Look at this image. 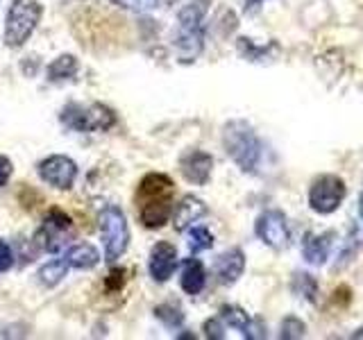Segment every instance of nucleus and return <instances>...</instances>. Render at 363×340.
I'll return each instance as SVG.
<instances>
[{
	"label": "nucleus",
	"instance_id": "nucleus-4",
	"mask_svg": "<svg viewBox=\"0 0 363 340\" xmlns=\"http://www.w3.org/2000/svg\"><path fill=\"white\" fill-rule=\"evenodd\" d=\"M60 118L66 128L77 132H107L116 125L113 111L107 105H100V102H91V105L71 102L62 109Z\"/></svg>",
	"mask_w": 363,
	"mask_h": 340
},
{
	"label": "nucleus",
	"instance_id": "nucleus-3",
	"mask_svg": "<svg viewBox=\"0 0 363 340\" xmlns=\"http://www.w3.org/2000/svg\"><path fill=\"white\" fill-rule=\"evenodd\" d=\"M207 7H209V0H193L191 5H186L179 11L175 45H177L182 62H193L202 52V45H204L202 21H204V14H207Z\"/></svg>",
	"mask_w": 363,
	"mask_h": 340
},
{
	"label": "nucleus",
	"instance_id": "nucleus-31",
	"mask_svg": "<svg viewBox=\"0 0 363 340\" xmlns=\"http://www.w3.org/2000/svg\"><path fill=\"white\" fill-rule=\"evenodd\" d=\"M359 213H361V220H363V193H361V198H359Z\"/></svg>",
	"mask_w": 363,
	"mask_h": 340
},
{
	"label": "nucleus",
	"instance_id": "nucleus-10",
	"mask_svg": "<svg viewBox=\"0 0 363 340\" xmlns=\"http://www.w3.org/2000/svg\"><path fill=\"white\" fill-rule=\"evenodd\" d=\"M39 177L52 188L68 191L75 184L77 166H75L73 159H68L64 154H52L39 164Z\"/></svg>",
	"mask_w": 363,
	"mask_h": 340
},
{
	"label": "nucleus",
	"instance_id": "nucleus-9",
	"mask_svg": "<svg viewBox=\"0 0 363 340\" xmlns=\"http://www.w3.org/2000/svg\"><path fill=\"white\" fill-rule=\"evenodd\" d=\"M255 232H257V236L261 238V241H264L272 249L289 247V241H291L289 222H286V215H284L281 211H277V209H270V211L261 213L257 218Z\"/></svg>",
	"mask_w": 363,
	"mask_h": 340
},
{
	"label": "nucleus",
	"instance_id": "nucleus-14",
	"mask_svg": "<svg viewBox=\"0 0 363 340\" xmlns=\"http://www.w3.org/2000/svg\"><path fill=\"white\" fill-rule=\"evenodd\" d=\"M207 213V207H204V202L198 200L196 196H186L182 198V202L177 204V209L173 213V222H175V230L177 232H184L193 222H198L202 215Z\"/></svg>",
	"mask_w": 363,
	"mask_h": 340
},
{
	"label": "nucleus",
	"instance_id": "nucleus-29",
	"mask_svg": "<svg viewBox=\"0 0 363 340\" xmlns=\"http://www.w3.org/2000/svg\"><path fill=\"white\" fill-rule=\"evenodd\" d=\"M125 270H113L111 275H109V279H107V286L109 288H121L123 286V281H125Z\"/></svg>",
	"mask_w": 363,
	"mask_h": 340
},
{
	"label": "nucleus",
	"instance_id": "nucleus-22",
	"mask_svg": "<svg viewBox=\"0 0 363 340\" xmlns=\"http://www.w3.org/2000/svg\"><path fill=\"white\" fill-rule=\"evenodd\" d=\"M213 245V236L207 227H193L189 232V249L191 254H198V252H204V249H209Z\"/></svg>",
	"mask_w": 363,
	"mask_h": 340
},
{
	"label": "nucleus",
	"instance_id": "nucleus-19",
	"mask_svg": "<svg viewBox=\"0 0 363 340\" xmlns=\"http://www.w3.org/2000/svg\"><path fill=\"white\" fill-rule=\"evenodd\" d=\"M218 317H220L225 324L238 329V332H241V336H245L250 322H252V317H250L243 309H238V306H223Z\"/></svg>",
	"mask_w": 363,
	"mask_h": 340
},
{
	"label": "nucleus",
	"instance_id": "nucleus-32",
	"mask_svg": "<svg viewBox=\"0 0 363 340\" xmlns=\"http://www.w3.org/2000/svg\"><path fill=\"white\" fill-rule=\"evenodd\" d=\"M352 338H359V340H363V327L359 329V332H354V336H352Z\"/></svg>",
	"mask_w": 363,
	"mask_h": 340
},
{
	"label": "nucleus",
	"instance_id": "nucleus-25",
	"mask_svg": "<svg viewBox=\"0 0 363 340\" xmlns=\"http://www.w3.org/2000/svg\"><path fill=\"white\" fill-rule=\"evenodd\" d=\"M123 9H132V11H150L159 5V0H111Z\"/></svg>",
	"mask_w": 363,
	"mask_h": 340
},
{
	"label": "nucleus",
	"instance_id": "nucleus-26",
	"mask_svg": "<svg viewBox=\"0 0 363 340\" xmlns=\"http://www.w3.org/2000/svg\"><path fill=\"white\" fill-rule=\"evenodd\" d=\"M204 332H207V338H213V340L225 338V334H223V320H220V317L207 320V322H204Z\"/></svg>",
	"mask_w": 363,
	"mask_h": 340
},
{
	"label": "nucleus",
	"instance_id": "nucleus-16",
	"mask_svg": "<svg viewBox=\"0 0 363 340\" xmlns=\"http://www.w3.org/2000/svg\"><path fill=\"white\" fill-rule=\"evenodd\" d=\"M204 283H207V275H204V266L198 259H189L184 268H182V288L189 295L202 293Z\"/></svg>",
	"mask_w": 363,
	"mask_h": 340
},
{
	"label": "nucleus",
	"instance_id": "nucleus-2",
	"mask_svg": "<svg viewBox=\"0 0 363 340\" xmlns=\"http://www.w3.org/2000/svg\"><path fill=\"white\" fill-rule=\"evenodd\" d=\"M223 147L243 173H255L261 164V141L252 125L232 120L223 128Z\"/></svg>",
	"mask_w": 363,
	"mask_h": 340
},
{
	"label": "nucleus",
	"instance_id": "nucleus-28",
	"mask_svg": "<svg viewBox=\"0 0 363 340\" xmlns=\"http://www.w3.org/2000/svg\"><path fill=\"white\" fill-rule=\"evenodd\" d=\"M11 177V162L7 157H0V186H5Z\"/></svg>",
	"mask_w": 363,
	"mask_h": 340
},
{
	"label": "nucleus",
	"instance_id": "nucleus-12",
	"mask_svg": "<svg viewBox=\"0 0 363 340\" xmlns=\"http://www.w3.org/2000/svg\"><path fill=\"white\" fill-rule=\"evenodd\" d=\"M147 268H150V275L155 281H159V283L168 281L177 268V249L170 243H157L150 252Z\"/></svg>",
	"mask_w": 363,
	"mask_h": 340
},
{
	"label": "nucleus",
	"instance_id": "nucleus-1",
	"mask_svg": "<svg viewBox=\"0 0 363 340\" xmlns=\"http://www.w3.org/2000/svg\"><path fill=\"white\" fill-rule=\"evenodd\" d=\"M173 179L164 173H150L141 179L136 191V209L147 230H159L173 215Z\"/></svg>",
	"mask_w": 363,
	"mask_h": 340
},
{
	"label": "nucleus",
	"instance_id": "nucleus-7",
	"mask_svg": "<svg viewBox=\"0 0 363 340\" xmlns=\"http://www.w3.org/2000/svg\"><path fill=\"white\" fill-rule=\"evenodd\" d=\"M345 196H347V186L343 179L338 175H323L313 181V186L309 191V207L315 213L329 215L343 204Z\"/></svg>",
	"mask_w": 363,
	"mask_h": 340
},
{
	"label": "nucleus",
	"instance_id": "nucleus-23",
	"mask_svg": "<svg viewBox=\"0 0 363 340\" xmlns=\"http://www.w3.org/2000/svg\"><path fill=\"white\" fill-rule=\"evenodd\" d=\"M155 315L164 324H168V327H179L182 322H184V313H182L179 306H175V304H162V306H157Z\"/></svg>",
	"mask_w": 363,
	"mask_h": 340
},
{
	"label": "nucleus",
	"instance_id": "nucleus-11",
	"mask_svg": "<svg viewBox=\"0 0 363 340\" xmlns=\"http://www.w3.org/2000/svg\"><path fill=\"white\" fill-rule=\"evenodd\" d=\"M211 168H213V157L202 152V150H189L186 154H182L179 159V170L191 184H207L211 177Z\"/></svg>",
	"mask_w": 363,
	"mask_h": 340
},
{
	"label": "nucleus",
	"instance_id": "nucleus-8",
	"mask_svg": "<svg viewBox=\"0 0 363 340\" xmlns=\"http://www.w3.org/2000/svg\"><path fill=\"white\" fill-rule=\"evenodd\" d=\"M73 232V220L60 209H50V213L45 215V220L41 225V230L37 234L39 245L45 252H60V249L68 243Z\"/></svg>",
	"mask_w": 363,
	"mask_h": 340
},
{
	"label": "nucleus",
	"instance_id": "nucleus-15",
	"mask_svg": "<svg viewBox=\"0 0 363 340\" xmlns=\"http://www.w3.org/2000/svg\"><path fill=\"white\" fill-rule=\"evenodd\" d=\"M332 247V234H306L302 243V254L311 266H323Z\"/></svg>",
	"mask_w": 363,
	"mask_h": 340
},
{
	"label": "nucleus",
	"instance_id": "nucleus-17",
	"mask_svg": "<svg viewBox=\"0 0 363 340\" xmlns=\"http://www.w3.org/2000/svg\"><path fill=\"white\" fill-rule=\"evenodd\" d=\"M66 264L71 268H77V270H89L100 264V254L94 245L89 243H79V245H73L71 249L66 252Z\"/></svg>",
	"mask_w": 363,
	"mask_h": 340
},
{
	"label": "nucleus",
	"instance_id": "nucleus-20",
	"mask_svg": "<svg viewBox=\"0 0 363 340\" xmlns=\"http://www.w3.org/2000/svg\"><path fill=\"white\" fill-rule=\"evenodd\" d=\"M75 73H77V62H75V57H71V55H62L60 60H55L48 66V77L52 79V82H57V79H68V77H73Z\"/></svg>",
	"mask_w": 363,
	"mask_h": 340
},
{
	"label": "nucleus",
	"instance_id": "nucleus-6",
	"mask_svg": "<svg viewBox=\"0 0 363 340\" xmlns=\"http://www.w3.org/2000/svg\"><path fill=\"white\" fill-rule=\"evenodd\" d=\"M100 230L105 241V256L109 264H116L130 245V230L123 211L118 207H107L100 215Z\"/></svg>",
	"mask_w": 363,
	"mask_h": 340
},
{
	"label": "nucleus",
	"instance_id": "nucleus-18",
	"mask_svg": "<svg viewBox=\"0 0 363 340\" xmlns=\"http://www.w3.org/2000/svg\"><path fill=\"white\" fill-rule=\"evenodd\" d=\"M293 293L298 298H304L306 302H315V295H318V281L313 275L309 272H295L293 277Z\"/></svg>",
	"mask_w": 363,
	"mask_h": 340
},
{
	"label": "nucleus",
	"instance_id": "nucleus-13",
	"mask_svg": "<svg viewBox=\"0 0 363 340\" xmlns=\"http://www.w3.org/2000/svg\"><path fill=\"white\" fill-rule=\"evenodd\" d=\"M216 277H218L220 283H225V286H232V283L238 281V277L243 275L245 270V256L241 249H227V252H223L218 259H216Z\"/></svg>",
	"mask_w": 363,
	"mask_h": 340
},
{
	"label": "nucleus",
	"instance_id": "nucleus-24",
	"mask_svg": "<svg viewBox=\"0 0 363 340\" xmlns=\"http://www.w3.org/2000/svg\"><path fill=\"white\" fill-rule=\"evenodd\" d=\"M304 332H306V327L302 320H298V317H286V320L281 322L279 338L281 340H295V338H302Z\"/></svg>",
	"mask_w": 363,
	"mask_h": 340
},
{
	"label": "nucleus",
	"instance_id": "nucleus-5",
	"mask_svg": "<svg viewBox=\"0 0 363 340\" xmlns=\"http://www.w3.org/2000/svg\"><path fill=\"white\" fill-rule=\"evenodd\" d=\"M41 18V5L37 0H14L9 14H7V26H5V43L9 48H18L23 45L30 34L37 28Z\"/></svg>",
	"mask_w": 363,
	"mask_h": 340
},
{
	"label": "nucleus",
	"instance_id": "nucleus-21",
	"mask_svg": "<svg viewBox=\"0 0 363 340\" xmlns=\"http://www.w3.org/2000/svg\"><path fill=\"white\" fill-rule=\"evenodd\" d=\"M68 268H71V266L66 264V259L64 261H52V264H45L39 270V277H41V281L45 283V286H55V283H60L66 277Z\"/></svg>",
	"mask_w": 363,
	"mask_h": 340
},
{
	"label": "nucleus",
	"instance_id": "nucleus-27",
	"mask_svg": "<svg viewBox=\"0 0 363 340\" xmlns=\"http://www.w3.org/2000/svg\"><path fill=\"white\" fill-rule=\"evenodd\" d=\"M11 264H14V254H11V249L5 241H0V272L9 270Z\"/></svg>",
	"mask_w": 363,
	"mask_h": 340
},
{
	"label": "nucleus",
	"instance_id": "nucleus-30",
	"mask_svg": "<svg viewBox=\"0 0 363 340\" xmlns=\"http://www.w3.org/2000/svg\"><path fill=\"white\" fill-rule=\"evenodd\" d=\"M266 0H245V11H255L259 5H264Z\"/></svg>",
	"mask_w": 363,
	"mask_h": 340
}]
</instances>
